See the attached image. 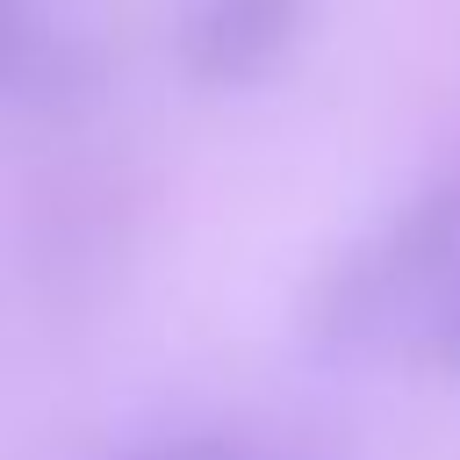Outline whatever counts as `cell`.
Masks as SVG:
<instances>
[{
	"mask_svg": "<svg viewBox=\"0 0 460 460\" xmlns=\"http://www.w3.org/2000/svg\"><path fill=\"white\" fill-rule=\"evenodd\" d=\"M460 273V165L395 194L345 252L323 259L302 302V338L323 359H410Z\"/></svg>",
	"mask_w": 460,
	"mask_h": 460,
	"instance_id": "1",
	"label": "cell"
},
{
	"mask_svg": "<svg viewBox=\"0 0 460 460\" xmlns=\"http://www.w3.org/2000/svg\"><path fill=\"white\" fill-rule=\"evenodd\" d=\"M309 14L316 0H180L172 65L201 93H244L295 58Z\"/></svg>",
	"mask_w": 460,
	"mask_h": 460,
	"instance_id": "2",
	"label": "cell"
},
{
	"mask_svg": "<svg viewBox=\"0 0 460 460\" xmlns=\"http://www.w3.org/2000/svg\"><path fill=\"white\" fill-rule=\"evenodd\" d=\"M101 93L93 43L50 0H0V108L72 115Z\"/></svg>",
	"mask_w": 460,
	"mask_h": 460,
	"instance_id": "3",
	"label": "cell"
},
{
	"mask_svg": "<svg viewBox=\"0 0 460 460\" xmlns=\"http://www.w3.org/2000/svg\"><path fill=\"white\" fill-rule=\"evenodd\" d=\"M273 431L244 424V417H180V424H151L122 446H108L101 460H259Z\"/></svg>",
	"mask_w": 460,
	"mask_h": 460,
	"instance_id": "4",
	"label": "cell"
},
{
	"mask_svg": "<svg viewBox=\"0 0 460 460\" xmlns=\"http://www.w3.org/2000/svg\"><path fill=\"white\" fill-rule=\"evenodd\" d=\"M410 359H417V367H431V374H446V381H460V273H453L446 302L431 309L424 338L410 345Z\"/></svg>",
	"mask_w": 460,
	"mask_h": 460,
	"instance_id": "5",
	"label": "cell"
},
{
	"mask_svg": "<svg viewBox=\"0 0 460 460\" xmlns=\"http://www.w3.org/2000/svg\"><path fill=\"white\" fill-rule=\"evenodd\" d=\"M259 460H338V453H323V446H309V438H266Z\"/></svg>",
	"mask_w": 460,
	"mask_h": 460,
	"instance_id": "6",
	"label": "cell"
}]
</instances>
